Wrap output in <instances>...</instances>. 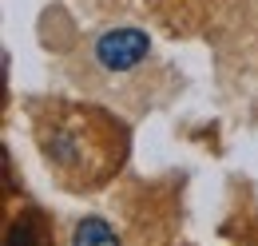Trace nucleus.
<instances>
[{
    "label": "nucleus",
    "mask_w": 258,
    "mask_h": 246,
    "mask_svg": "<svg viewBox=\"0 0 258 246\" xmlns=\"http://www.w3.org/2000/svg\"><path fill=\"white\" fill-rule=\"evenodd\" d=\"M4 246H52L40 211H24V215L16 218V222L8 226V242H4Z\"/></svg>",
    "instance_id": "3"
},
{
    "label": "nucleus",
    "mask_w": 258,
    "mask_h": 246,
    "mask_svg": "<svg viewBox=\"0 0 258 246\" xmlns=\"http://www.w3.org/2000/svg\"><path fill=\"white\" fill-rule=\"evenodd\" d=\"M92 52H96L99 68H107V72H127V68L147 60L151 40H147V32H139V28H111L96 40Z\"/></svg>",
    "instance_id": "2"
},
{
    "label": "nucleus",
    "mask_w": 258,
    "mask_h": 246,
    "mask_svg": "<svg viewBox=\"0 0 258 246\" xmlns=\"http://www.w3.org/2000/svg\"><path fill=\"white\" fill-rule=\"evenodd\" d=\"M32 131L44 163L72 191H99L115 179V171L127 159V127L99 107L64 99L40 103L32 115Z\"/></svg>",
    "instance_id": "1"
},
{
    "label": "nucleus",
    "mask_w": 258,
    "mask_h": 246,
    "mask_svg": "<svg viewBox=\"0 0 258 246\" xmlns=\"http://www.w3.org/2000/svg\"><path fill=\"white\" fill-rule=\"evenodd\" d=\"M68 246H119V234L103 222L99 215H88L72 226V242Z\"/></svg>",
    "instance_id": "4"
}]
</instances>
